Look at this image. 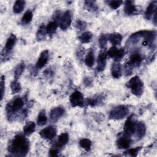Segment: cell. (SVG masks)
<instances>
[{"mask_svg":"<svg viewBox=\"0 0 157 157\" xmlns=\"http://www.w3.org/2000/svg\"><path fill=\"white\" fill-rule=\"evenodd\" d=\"M29 148V142L28 139L21 134H18L9 142L7 150L14 156H26Z\"/></svg>","mask_w":157,"mask_h":157,"instance_id":"cell-1","label":"cell"},{"mask_svg":"<svg viewBox=\"0 0 157 157\" xmlns=\"http://www.w3.org/2000/svg\"><path fill=\"white\" fill-rule=\"evenodd\" d=\"M122 39V36L118 33H113L109 36V40L115 47L116 45H120Z\"/></svg>","mask_w":157,"mask_h":157,"instance_id":"cell-21","label":"cell"},{"mask_svg":"<svg viewBox=\"0 0 157 157\" xmlns=\"http://www.w3.org/2000/svg\"><path fill=\"white\" fill-rule=\"evenodd\" d=\"M142 149L141 147H136L134 148H131L129 149L126 152L128 153L129 155H130L132 156H136L138 154L139 151Z\"/></svg>","mask_w":157,"mask_h":157,"instance_id":"cell-38","label":"cell"},{"mask_svg":"<svg viewBox=\"0 0 157 157\" xmlns=\"http://www.w3.org/2000/svg\"><path fill=\"white\" fill-rule=\"evenodd\" d=\"M71 15L69 10L66 11L64 14L62 15L60 21H59V27L63 30L67 29L71 24Z\"/></svg>","mask_w":157,"mask_h":157,"instance_id":"cell-9","label":"cell"},{"mask_svg":"<svg viewBox=\"0 0 157 157\" xmlns=\"http://www.w3.org/2000/svg\"><path fill=\"white\" fill-rule=\"evenodd\" d=\"M107 53L104 50H101L98 56L97 60V71L98 72H101L104 71L106 65L107 60Z\"/></svg>","mask_w":157,"mask_h":157,"instance_id":"cell-11","label":"cell"},{"mask_svg":"<svg viewBox=\"0 0 157 157\" xmlns=\"http://www.w3.org/2000/svg\"><path fill=\"white\" fill-rule=\"evenodd\" d=\"M75 26H76L77 29H79L80 31H83V30H84L86 28V23L85 21H82L80 20H78L76 21Z\"/></svg>","mask_w":157,"mask_h":157,"instance_id":"cell-37","label":"cell"},{"mask_svg":"<svg viewBox=\"0 0 157 157\" xmlns=\"http://www.w3.org/2000/svg\"><path fill=\"white\" fill-rule=\"evenodd\" d=\"M48 59V51L46 50L43 51L40 53V56L39 57L38 60L36 64V68L37 69L42 68L47 64Z\"/></svg>","mask_w":157,"mask_h":157,"instance_id":"cell-16","label":"cell"},{"mask_svg":"<svg viewBox=\"0 0 157 157\" xmlns=\"http://www.w3.org/2000/svg\"><path fill=\"white\" fill-rule=\"evenodd\" d=\"M45 33H47L46 32V27L44 26V25H41L37 33H36V39L38 41H40L42 40H43L45 38Z\"/></svg>","mask_w":157,"mask_h":157,"instance_id":"cell-28","label":"cell"},{"mask_svg":"<svg viewBox=\"0 0 157 157\" xmlns=\"http://www.w3.org/2000/svg\"><path fill=\"white\" fill-rule=\"evenodd\" d=\"M109 40V36L106 34H102L99 39V44L100 47L103 50L106 47L107 42Z\"/></svg>","mask_w":157,"mask_h":157,"instance_id":"cell-34","label":"cell"},{"mask_svg":"<svg viewBox=\"0 0 157 157\" xmlns=\"http://www.w3.org/2000/svg\"><path fill=\"white\" fill-rule=\"evenodd\" d=\"M85 6L88 10L96 11L98 9V6L94 1H85Z\"/></svg>","mask_w":157,"mask_h":157,"instance_id":"cell-32","label":"cell"},{"mask_svg":"<svg viewBox=\"0 0 157 157\" xmlns=\"http://www.w3.org/2000/svg\"><path fill=\"white\" fill-rule=\"evenodd\" d=\"M137 8L132 1H126L124 2V12L127 15H132L137 12Z\"/></svg>","mask_w":157,"mask_h":157,"instance_id":"cell-17","label":"cell"},{"mask_svg":"<svg viewBox=\"0 0 157 157\" xmlns=\"http://www.w3.org/2000/svg\"><path fill=\"white\" fill-rule=\"evenodd\" d=\"M0 88H1V100H2L3 98V96L4 94V90H5V77L4 75H2L1 77Z\"/></svg>","mask_w":157,"mask_h":157,"instance_id":"cell-36","label":"cell"},{"mask_svg":"<svg viewBox=\"0 0 157 157\" xmlns=\"http://www.w3.org/2000/svg\"><path fill=\"white\" fill-rule=\"evenodd\" d=\"M56 128L52 126H49L44 128L39 132L40 137L45 139H52L56 136Z\"/></svg>","mask_w":157,"mask_h":157,"instance_id":"cell-8","label":"cell"},{"mask_svg":"<svg viewBox=\"0 0 157 157\" xmlns=\"http://www.w3.org/2000/svg\"><path fill=\"white\" fill-rule=\"evenodd\" d=\"M17 40V37L13 34H10L9 37L7 38V40L6 42L4 48L2 52V54H5L7 55L13 48Z\"/></svg>","mask_w":157,"mask_h":157,"instance_id":"cell-12","label":"cell"},{"mask_svg":"<svg viewBox=\"0 0 157 157\" xmlns=\"http://www.w3.org/2000/svg\"><path fill=\"white\" fill-rule=\"evenodd\" d=\"M136 123L131 117H129L125 122L124 125V134L130 136L131 135L135 133Z\"/></svg>","mask_w":157,"mask_h":157,"instance_id":"cell-10","label":"cell"},{"mask_svg":"<svg viewBox=\"0 0 157 157\" xmlns=\"http://www.w3.org/2000/svg\"><path fill=\"white\" fill-rule=\"evenodd\" d=\"M111 74L112 77L115 78H118L121 77V69L119 62L115 61L112 63L111 66Z\"/></svg>","mask_w":157,"mask_h":157,"instance_id":"cell-19","label":"cell"},{"mask_svg":"<svg viewBox=\"0 0 157 157\" xmlns=\"http://www.w3.org/2000/svg\"><path fill=\"white\" fill-rule=\"evenodd\" d=\"M47 121V118L45 114V110H42L38 115L37 119V124L39 126H43L45 124Z\"/></svg>","mask_w":157,"mask_h":157,"instance_id":"cell-27","label":"cell"},{"mask_svg":"<svg viewBox=\"0 0 157 157\" xmlns=\"http://www.w3.org/2000/svg\"><path fill=\"white\" fill-rule=\"evenodd\" d=\"M69 141V135L66 132H64L61 134L57 139L56 143L54 145L56 147L59 149L61 148L63 146H64Z\"/></svg>","mask_w":157,"mask_h":157,"instance_id":"cell-18","label":"cell"},{"mask_svg":"<svg viewBox=\"0 0 157 157\" xmlns=\"http://www.w3.org/2000/svg\"><path fill=\"white\" fill-rule=\"evenodd\" d=\"M61 12L59 10H56L53 14V21L56 22V23L58 24V22L59 23L61 18Z\"/></svg>","mask_w":157,"mask_h":157,"instance_id":"cell-39","label":"cell"},{"mask_svg":"<svg viewBox=\"0 0 157 157\" xmlns=\"http://www.w3.org/2000/svg\"><path fill=\"white\" fill-rule=\"evenodd\" d=\"M124 50L123 48H117L116 47L113 46L107 51V55L109 57L113 58L115 61H119L124 56Z\"/></svg>","mask_w":157,"mask_h":157,"instance_id":"cell-7","label":"cell"},{"mask_svg":"<svg viewBox=\"0 0 157 157\" xmlns=\"http://www.w3.org/2000/svg\"><path fill=\"white\" fill-rule=\"evenodd\" d=\"M92 37L93 34L91 33H90V31H86L78 37V39L82 43L85 44L90 42L92 39Z\"/></svg>","mask_w":157,"mask_h":157,"instance_id":"cell-26","label":"cell"},{"mask_svg":"<svg viewBox=\"0 0 157 157\" xmlns=\"http://www.w3.org/2000/svg\"><path fill=\"white\" fill-rule=\"evenodd\" d=\"M131 140L130 136L124 134V135L120 137L117 140V145L120 149L128 148L131 144Z\"/></svg>","mask_w":157,"mask_h":157,"instance_id":"cell-14","label":"cell"},{"mask_svg":"<svg viewBox=\"0 0 157 157\" xmlns=\"http://www.w3.org/2000/svg\"><path fill=\"white\" fill-rule=\"evenodd\" d=\"M58 27V23L55 21H50L48 23L46 26V32L48 34H53Z\"/></svg>","mask_w":157,"mask_h":157,"instance_id":"cell-31","label":"cell"},{"mask_svg":"<svg viewBox=\"0 0 157 157\" xmlns=\"http://www.w3.org/2000/svg\"><path fill=\"white\" fill-rule=\"evenodd\" d=\"M24 101L20 97H15L10 101L6 106L7 114L13 115L20 111L24 105Z\"/></svg>","mask_w":157,"mask_h":157,"instance_id":"cell-3","label":"cell"},{"mask_svg":"<svg viewBox=\"0 0 157 157\" xmlns=\"http://www.w3.org/2000/svg\"><path fill=\"white\" fill-rule=\"evenodd\" d=\"M25 1L22 0L16 1L13 6V11L15 13H21L25 6Z\"/></svg>","mask_w":157,"mask_h":157,"instance_id":"cell-23","label":"cell"},{"mask_svg":"<svg viewBox=\"0 0 157 157\" xmlns=\"http://www.w3.org/2000/svg\"><path fill=\"white\" fill-rule=\"evenodd\" d=\"M123 3V2L122 1H119V0H117V1H110L108 2L109 6L112 9H117V8H118Z\"/></svg>","mask_w":157,"mask_h":157,"instance_id":"cell-35","label":"cell"},{"mask_svg":"<svg viewBox=\"0 0 157 157\" xmlns=\"http://www.w3.org/2000/svg\"><path fill=\"white\" fill-rule=\"evenodd\" d=\"M126 86L130 88L132 94L137 96H140L144 91V84L139 77L134 76L127 83Z\"/></svg>","mask_w":157,"mask_h":157,"instance_id":"cell-2","label":"cell"},{"mask_svg":"<svg viewBox=\"0 0 157 157\" xmlns=\"http://www.w3.org/2000/svg\"><path fill=\"white\" fill-rule=\"evenodd\" d=\"M33 15L32 12L30 10H28L23 14V15L21 18V23L24 25L29 23L33 19Z\"/></svg>","mask_w":157,"mask_h":157,"instance_id":"cell-29","label":"cell"},{"mask_svg":"<svg viewBox=\"0 0 157 157\" xmlns=\"http://www.w3.org/2000/svg\"><path fill=\"white\" fill-rule=\"evenodd\" d=\"M25 68V65L24 62H21L17 64L15 67L14 70V78L15 80H18L20 76L21 75L22 73L23 72Z\"/></svg>","mask_w":157,"mask_h":157,"instance_id":"cell-24","label":"cell"},{"mask_svg":"<svg viewBox=\"0 0 157 157\" xmlns=\"http://www.w3.org/2000/svg\"><path fill=\"white\" fill-rule=\"evenodd\" d=\"M156 4L157 1H151L148 6L145 12V17L147 20H150L153 16V21L156 25Z\"/></svg>","mask_w":157,"mask_h":157,"instance_id":"cell-6","label":"cell"},{"mask_svg":"<svg viewBox=\"0 0 157 157\" xmlns=\"http://www.w3.org/2000/svg\"><path fill=\"white\" fill-rule=\"evenodd\" d=\"M69 101L72 107H83V96L78 91H75L70 96Z\"/></svg>","mask_w":157,"mask_h":157,"instance_id":"cell-5","label":"cell"},{"mask_svg":"<svg viewBox=\"0 0 157 157\" xmlns=\"http://www.w3.org/2000/svg\"><path fill=\"white\" fill-rule=\"evenodd\" d=\"M129 110L125 105H118L110 112L109 118L112 120H120L124 118L128 113Z\"/></svg>","mask_w":157,"mask_h":157,"instance_id":"cell-4","label":"cell"},{"mask_svg":"<svg viewBox=\"0 0 157 157\" xmlns=\"http://www.w3.org/2000/svg\"><path fill=\"white\" fill-rule=\"evenodd\" d=\"M146 132V126L143 122H139L136 123V130L135 132L136 134V137L140 139L142 138Z\"/></svg>","mask_w":157,"mask_h":157,"instance_id":"cell-20","label":"cell"},{"mask_svg":"<svg viewBox=\"0 0 157 157\" xmlns=\"http://www.w3.org/2000/svg\"><path fill=\"white\" fill-rule=\"evenodd\" d=\"M36 124L33 121H29L26 123L23 127V132L24 134L29 136L31 135L35 131Z\"/></svg>","mask_w":157,"mask_h":157,"instance_id":"cell-22","label":"cell"},{"mask_svg":"<svg viewBox=\"0 0 157 157\" xmlns=\"http://www.w3.org/2000/svg\"><path fill=\"white\" fill-rule=\"evenodd\" d=\"M83 83L85 86H90L92 84V80L90 78L88 77H86L84 78L83 80Z\"/></svg>","mask_w":157,"mask_h":157,"instance_id":"cell-41","label":"cell"},{"mask_svg":"<svg viewBox=\"0 0 157 157\" xmlns=\"http://www.w3.org/2000/svg\"><path fill=\"white\" fill-rule=\"evenodd\" d=\"M79 145L82 148H83L86 151H90L91 146V142L88 139L83 138L79 141Z\"/></svg>","mask_w":157,"mask_h":157,"instance_id":"cell-30","label":"cell"},{"mask_svg":"<svg viewBox=\"0 0 157 157\" xmlns=\"http://www.w3.org/2000/svg\"><path fill=\"white\" fill-rule=\"evenodd\" d=\"M142 61L141 53L138 51H134L129 57L128 64L131 66H139Z\"/></svg>","mask_w":157,"mask_h":157,"instance_id":"cell-13","label":"cell"},{"mask_svg":"<svg viewBox=\"0 0 157 157\" xmlns=\"http://www.w3.org/2000/svg\"><path fill=\"white\" fill-rule=\"evenodd\" d=\"M64 110L61 107H57L53 108L50 113V118L51 121L55 122L64 114Z\"/></svg>","mask_w":157,"mask_h":157,"instance_id":"cell-15","label":"cell"},{"mask_svg":"<svg viewBox=\"0 0 157 157\" xmlns=\"http://www.w3.org/2000/svg\"><path fill=\"white\" fill-rule=\"evenodd\" d=\"M94 63V52L92 50H90L88 54L86 55L85 59V64L89 67H91L93 66Z\"/></svg>","mask_w":157,"mask_h":157,"instance_id":"cell-25","label":"cell"},{"mask_svg":"<svg viewBox=\"0 0 157 157\" xmlns=\"http://www.w3.org/2000/svg\"><path fill=\"white\" fill-rule=\"evenodd\" d=\"M59 149L55 146H53L49 151V155L51 156H57L58 153L59 152Z\"/></svg>","mask_w":157,"mask_h":157,"instance_id":"cell-40","label":"cell"},{"mask_svg":"<svg viewBox=\"0 0 157 157\" xmlns=\"http://www.w3.org/2000/svg\"><path fill=\"white\" fill-rule=\"evenodd\" d=\"M10 88L12 94H16L21 90L20 83L17 80H15L11 82Z\"/></svg>","mask_w":157,"mask_h":157,"instance_id":"cell-33","label":"cell"}]
</instances>
